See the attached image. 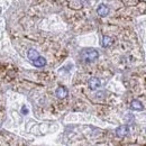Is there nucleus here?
<instances>
[{"label":"nucleus","mask_w":146,"mask_h":146,"mask_svg":"<svg viewBox=\"0 0 146 146\" xmlns=\"http://www.w3.org/2000/svg\"><path fill=\"white\" fill-rule=\"evenodd\" d=\"M98 56H99V53L93 48H87L81 52V57L86 62H92V61L97 60Z\"/></svg>","instance_id":"obj_1"},{"label":"nucleus","mask_w":146,"mask_h":146,"mask_svg":"<svg viewBox=\"0 0 146 146\" xmlns=\"http://www.w3.org/2000/svg\"><path fill=\"white\" fill-rule=\"evenodd\" d=\"M128 131H129V128H128L127 125H121L116 129V135L121 138V137H125L127 135Z\"/></svg>","instance_id":"obj_2"},{"label":"nucleus","mask_w":146,"mask_h":146,"mask_svg":"<svg viewBox=\"0 0 146 146\" xmlns=\"http://www.w3.org/2000/svg\"><path fill=\"white\" fill-rule=\"evenodd\" d=\"M88 86H89V88L91 90H96V89H98L101 86V82H100V80L98 78H91L88 81Z\"/></svg>","instance_id":"obj_3"},{"label":"nucleus","mask_w":146,"mask_h":146,"mask_svg":"<svg viewBox=\"0 0 146 146\" xmlns=\"http://www.w3.org/2000/svg\"><path fill=\"white\" fill-rule=\"evenodd\" d=\"M68 90H66V88H64V87H58L56 90H55V94H56V97L57 98H60V99H64L66 96H68Z\"/></svg>","instance_id":"obj_4"},{"label":"nucleus","mask_w":146,"mask_h":146,"mask_svg":"<svg viewBox=\"0 0 146 146\" xmlns=\"http://www.w3.org/2000/svg\"><path fill=\"white\" fill-rule=\"evenodd\" d=\"M97 13H98V15H100L101 17H105V16H107V15L109 14V8H108L106 5H100V6L98 7V9H97Z\"/></svg>","instance_id":"obj_5"},{"label":"nucleus","mask_w":146,"mask_h":146,"mask_svg":"<svg viewBox=\"0 0 146 146\" xmlns=\"http://www.w3.org/2000/svg\"><path fill=\"white\" fill-rule=\"evenodd\" d=\"M130 108H131L133 110H137V111H141V110L144 109L143 104H142L139 100H137V99H135V100L131 101V104H130Z\"/></svg>","instance_id":"obj_6"},{"label":"nucleus","mask_w":146,"mask_h":146,"mask_svg":"<svg viewBox=\"0 0 146 146\" xmlns=\"http://www.w3.org/2000/svg\"><path fill=\"white\" fill-rule=\"evenodd\" d=\"M33 62V64L36 66V68H43L45 64H46V60L44 58V57H42V56H38L37 58H35L34 61H32Z\"/></svg>","instance_id":"obj_7"},{"label":"nucleus","mask_w":146,"mask_h":146,"mask_svg":"<svg viewBox=\"0 0 146 146\" xmlns=\"http://www.w3.org/2000/svg\"><path fill=\"white\" fill-rule=\"evenodd\" d=\"M38 56H39V54H38V52H37L36 50H34V48H29V50H28V52H27V57H28V60L34 61Z\"/></svg>","instance_id":"obj_8"},{"label":"nucleus","mask_w":146,"mask_h":146,"mask_svg":"<svg viewBox=\"0 0 146 146\" xmlns=\"http://www.w3.org/2000/svg\"><path fill=\"white\" fill-rule=\"evenodd\" d=\"M102 47H109L112 45V38L109 36H104L102 37V43H101Z\"/></svg>","instance_id":"obj_9"},{"label":"nucleus","mask_w":146,"mask_h":146,"mask_svg":"<svg viewBox=\"0 0 146 146\" xmlns=\"http://www.w3.org/2000/svg\"><path fill=\"white\" fill-rule=\"evenodd\" d=\"M21 112H23V115H27V113H28V109H27V107H26V106H23V108H21Z\"/></svg>","instance_id":"obj_10"}]
</instances>
